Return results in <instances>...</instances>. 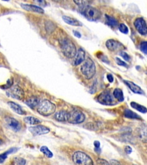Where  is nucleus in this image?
Wrapping results in <instances>:
<instances>
[{"mask_svg":"<svg viewBox=\"0 0 147 165\" xmlns=\"http://www.w3.org/2000/svg\"><path fill=\"white\" fill-rule=\"evenodd\" d=\"M79 11L84 17L90 21H96L101 16V13L99 10L89 5L81 6Z\"/></svg>","mask_w":147,"mask_h":165,"instance_id":"obj_1","label":"nucleus"},{"mask_svg":"<svg viewBox=\"0 0 147 165\" xmlns=\"http://www.w3.org/2000/svg\"><path fill=\"white\" fill-rule=\"evenodd\" d=\"M60 45L64 56L68 58H73L77 54V49L73 43L69 39H65L60 41Z\"/></svg>","mask_w":147,"mask_h":165,"instance_id":"obj_2","label":"nucleus"},{"mask_svg":"<svg viewBox=\"0 0 147 165\" xmlns=\"http://www.w3.org/2000/svg\"><path fill=\"white\" fill-rule=\"evenodd\" d=\"M81 71L86 79L93 78L96 72V67L93 61L91 58H88L81 66Z\"/></svg>","mask_w":147,"mask_h":165,"instance_id":"obj_3","label":"nucleus"},{"mask_svg":"<svg viewBox=\"0 0 147 165\" xmlns=\"http://www.w3.org/2000/svg\"><path fill=\"white\" fill-rule=\"evenodd\" d=\"M55 105L48 100H44L40 102L37 108L38 112L43 116H49L52 115L55 111Z\"/></svg>","mask_w":147,"mask_h":165,"instance_id":"obj_4","label":"nucleus"},{"mask_svg":"<svg viewBox=\"0 0 147 165\" xmlns=\"http://www.w3.org/2000/svg\"><path fill=\"white\" fill-rule=\"evenodd\" d=\"M73 160L75 164L79 165H92L93 162L91 158L82 151H77L74 154Z\"/></svg>","mask_w":147,"mask_h":165,"instance_id":"obj_5","label":"nucleus"},{"mask_svg":"<svg viewBox=\"0 0 147 165\" xmlns=\"http://www.w3.org/2000/svg\"><path fill=\"white\" fill-rule=\"evenodd\" d=\"M97 100L99 103L106 106H112L116 103L113 95L108 91H104L101 92L98 95Z\"/></svg>","mask_w":147,"mask_h":165,"instance_id":"obj_6","label":"nucleus"},{"mask_svg":"<svg viewBox=\"0 0 147 165\" xmlns=\"http://www.w3.org/2000/svg\"><path fill=\"white\" fill-rule=\"evenodd\" d=\"M85 119V116L82 112L74 110L69 112L67 121L73 124H79L84 122Z\"/></svg>","mask_w":147,"mask_h":165,"instance_id":"obj_7","label":"nucleus"},{"mask_svg":"<svg viewBox=\"0 0 147 165\" xmlns=\"http://www.w3.org/2000/svg\"><path fill=\"white\" fill-rule=\"evenodd\" d=\"M7 94L13 98L20 100H23L24 97V91L19 86H15L11 88L7 92Z\"/></svg>","mask_w":147,"mask_h":165,"instance_id":"obj_8","label":"nucleus"},{"mask_svg":"<svg viewBox=\"0 0 147 165\" xmlns=\"http://www.w3.org/2000/svg\"><path fill=\"white\" fill-rule=\"evenodd\" d=\"M134 25L139 33L142 35H147V25L145 21L142 18H137L134 21Z\"/></svg>","mask_w":147,"mask_h":165,"instance_id":"obj_9","label":"nucleus"},{"mask_svg":"<svg viewBox=\"0 0 147 165\" xmlns=\"http://www.w3.org/2000/svg\"><path fill=\"white\" fill-rule=\"evenodd\" d=\"M29 131L34 136L43 135L49 132V129L47 127L38 125L36 126L30 127L29 128Z\"/></svg>","mask_w":147,"mask_h":165,"instance_id":"obj_10","label":"nucleus"},{"mask_svg":"<svg viewBox=\"0 0 147 165\" xmlns=\"http://www.w3.org/2000/svg\"><path fill=\"white\" fill-rule=\"evenodd\" d=\"M5 121L7 125L9 127H10L12 130L16 132L20 131L21 126L19 121L12 118H6Z\"/></svg>","mask_w":147,"mask_h":165,"instance_id":"obj_11","label":"nucleus"},{"mask_svg":"<svg viewBox=\"0 0 147 165\" xmlns=\"http://www.w3.org/2000/svg\"><path fill=\"white\" fill-rule=\"evenodd\" d=\"M124 82L127 86L129 89L134 93L137 94H143L144 92L142 90V88L138 86L136 84H134L132 82H130L128 80H124Z\"/></svg>","mask_w":147,"mask_h":165,"instance_id":"obj_12","label":"nucleus"},{"mask_svg":"<svg viewBox=\"0 0 147 165\" xmlns=\"http://www.w3.org/2000/svg\"><path fill=\"white\" fill-rule=\"evenodd\" d=\"M106 46L107 48L111 51H115L119 48L121 47L122 45L117 41H116L113 39L108 40L106 43Z\"/></svg>","mask_w":147,"mask_h":165,"instance_id":"obj_13","label":"nucleus"},{"mask_svg":"<svg viewBox=\"0 0 147 165\" xmlns=\"http://www.w3.org/2000/svg\"><path fill=\"white\" fill-rule=\"evenodd\" d=\"M85 58V52L84 49L80 48L78 51V52L76 54V57L74 61V64L75 65H78L82 63Z\"/></svg>","mask_w":147,"mask_h":165,"instance_id":"obj_14","label":"nucleus"},{"mask_svg":"<svg viewBox=\"0 0 147 165\" xmlns=\"http://www.w3.org/2000/svg\"><path fill=\"white\" fill-rule=\"evenodd\" d=\"M21 7L24 9L28 10V11H30V12H34L36 13H38L40 14L44 13V10L42 9L39 6H35V5H27V4H22Z\"/></svg>","mask_w":147,"mask_h":165,"instance_id":"obj_15","label":"nucleus"},{"mask_svg":"<svg viewBox=\"0 0 147 165\" xmlns=\"http://www.w3.org/2000/svg\"><path fill=\"white\" fill-rule=\"evenodd\" d=\"M68 116H69V112L65 111H60L58 112L55 115V118L58 121H67Z\"/></svg>","mask_w":147,"mask_h":165,"instance_id":"obj_16","label":"nucleus"},{"mask_svg":"<svg viewBox=\"0 0 147 165\" xmlns=\"http://www.w3.org/2000/svg\"><path fill=\"white\" fill-rule=\"evenodd\" d=\"M138 134L142 141L147 142V125H144L139 128Z\"/></svg>","mask_w":147,"mask_h":165,"instance_id":"obj_17","label":"nucleus"},{"mask_svg":"<svg viewBox=\"0 0 147 165\" xmlns=\"http://www.w3.org/2000/svg\"><path fill=\"white\" fill-rule=\"evenodd\" d=\"M63 19L64 21L67 23V24L73 25V26H81L82 25L81 23H80L77 19H74L73 18L70 17L69 16H63Z\"/></svg>","mask_w":147,"mask_h":165,"instance_id":"obj_18","label":"nucleus"},{"mask_svg":"<svg viewBox=\"0 0 147 165\" xmlns=\"http://www.w3.org/2000/svg\"><path fill=\"white\" fill-rule=\"evenodd\" d=\"M124 116L129 119H138L140 120L142 118L140 117L137 114L130 110L129 109H125L124 111Z\"/></svg>","mask_w":147,"mask_h":165,"instance_id":"obj_19","label":"nucleus"},{"mask_svg":"<svg viewBox=\"0 0 147 165\" xmlns=\"http://www.w3.org/2000/svg\"><path fill=\"white\" fill-rule=\"evenodd\" d=\"M39 103V99L36 97H31L25 102V103L29 107H30L31 108H33V109H34L36 107H38Z\"/></svg>","mask_w":147,"mask_h":165,"instance_id":"obj_20","label":"nucleus"},{"mask_svg":"<svg viewBox=\"0 0 147 165\" xmlns=\"http://www.w3.org/2000/svg\"><path fill=\"white\" fill-rule=\"evenodd\" d=\"M9 106H10V108L14 111L16 112V113L20 114V115H24L25 114V111H24L22 108H21L20 106H19L18 104H17L16 103H13V102H8V103Z\"/></svg>","mask_w":147,"mask_h":165,"instance_id":"obj_21","label":"nucleus"},{"mask_svg":"<svg viewBox=\"0 0 147 165\" xmlns=\"http://www.w3.org/2000/svg\"><path fill=\"white\" fill-rule=\"evenodd\" d=\"M113 97L117 99L119 102H123L124 100V97L123 91L120 88H116L113 91Z\"/></svg>","mask_w":147,"mask_h":165,"instance_id":"obj_22","label":"nucleus"},{"mask_svg":"<svg viewBox=\"0 0 147 165\" xmlns=\"http://www.w3.org/2000/svg\"><path fill=\"white\" fill-rule=\"evenodd\" d=\"M131 106L134 109L142 113L145 114V113L147 112V108L146 107L143 106L142 105H140L136 102H131Z\"/></svg>","mask_w":147,"mask_h":165,"instance_id":"obj_23","label":"nucleus"},{"mask_svg":"<svg viewBox=\"0 0 147 165\" xmlns=\"http://www.w3.org/2000/svg\"><path fill=\"white\" fill-rule=\"evenodd\" d=\"M24 121L26 123H27L28 125H38L41 122L39 119L32 117H28L25 118Z\"/></svg>","mask_w":147,"mask_h":165,"instance_id":"obj_24","label":"nucleus"},{"mask_svg":"<svg viewBox=\"0 0 147 165\" xmlns=\"http://www.w3.org/2000/svg\"><path fill=\"white\" fill-rule=\"evenodd\" d=\"M17 150H18L17 148H15H15H11L10 150H9L7 151L6 152H5L4 153L1 154L0 155V162L2 163L6 160V158H7L8 154H10L11 153H15L16 151H17Z\"/></svg>","mask_w":147,"mask_h":165,"instance_id":"obj_25","label":"nucleus"},{"mask_svg":"<svg viewBox=\"0 0 147 165\" xmlns=\"http://www.w3.org/2000/svg\"><path fill=\"white\" fill-rule=\"evenodd\" d=\"M105 17H106V23H107V24L110 25V26H117V21L114 18L107 15H105Z\"/></svg>","mask_w":147,"mask_h":165,"instance_id":"obj_26","label":"nucleus"},{"mask_svg":"<svg viewBox=\"0 0 147 165\" xmlns=\"http://www.w3.org/2000/svg\"><path fill=\"white\" fill-rule=\"evenodd\" d=\"M93 0H74V2L80 6L88 5L93 2Z\"/></svg>","mask_w":147,"mask_h":165,"instance_id":"obj_27","label":"nucleus"},{"mask_svg":"<svg viewBox=\"0 0 147 165\" xmlns=\"http://www.w3.org/2000/svg\"><path fill=\"white\" fill-rule=\"evenodd\" d=\"M40 151L48 158H52L53 156L52 153L49 150L47 146H42L40 148Z\"/></svg>","mask_w":147,"mask_h":165,"instance_id":"obj_28","label":"nucleus"},{"mask_svg":"<svg viewBox=\"0 0 147 165\" xmlns=\"http://www.w3.org/2000/svg\"><path fill=\"white\" fill-rule=\"evenodd\" d=\"M119 30H120V32L124 34H127L129 32V30L127 28V26L124 24H121L119 25Z\"/></svg>","mask_w":147,"mask_h":165,"instance_id":"obj_29","label":"nucleus"},{"mask_svg":"<svg viewBox=\"0 0 147 165\" xmlns=\"http://www.w3.org/2000/svg\"><path fill=\"white\" fill-rule=\"evenodd\" d=\"M140 50L143 54L147 55V41H142L141 43Z\"/></svg>","mask_w":147,"mask_h":165,"instance_id":"obj_30","label":"nucleus"},{"mask_svg":"<svg viewBox=\"0 0 147 165\" xmlns=\"http://www.w3.org/2000/svg\"><path fill=\"white\" fill-rule=\"evenodd\" d=\"M16 164L17 165H25V160L23 158H15Z\"/></svg>","mask_w":147,"mask_h":165,"instance_id":"obj_31","label":"nucleus"},{"mask_svg":"<svg viewBox=\"0 0 147 165\" xmlns=\"http://www.w3.org/2000/svg\"><path fill=\"white\" fill-rule=\"evenodd\" d=\"M116 63H117L118 65H120V66L125 67H127V63H125L124 61H123V60H121L120 58H116Z\"/></svg>","mask_w":147,"mask_h":165,"instance_id":"obj_32","label":"nucleus"},{"mask_svg":"<svg viewBox=\"0 0 147 165\" xmlns=\"http://www.w3.org/2000/svg\"><path fill=\"white\" fill-rule=\"evenodd\" d=\"M120 54H121V56L123 58H124L126 61H129L130 60L131 57H130L129 55L128 54H127L126 52H121L120 53Z\"/></svg>","mask_w":147,"mask_h":165,"instance_id":"obj_33","label":"nucleus"},{"mask_svg":"<svg viewBox=\"0 0 147 165\" xmlns=\"http://www.w3.org/2000/svg\"><path fill=\"white\" fill-rule=\"evenodd\" d=\"M34 1L37 4L41 6H45L47 5V2L45 0H34Z\"/></svg>","mask_w":147,"mask_h":165,"instance_id":"obj_34","label":"nucleus"},{"mask_svg":"<svg viewBox=\"0 0 147 165\" xmlns=\"http://www.w3.org/2000/svg\"><path fill=\"white\" fill-rule=\"evenodd\" d=\"M97 163L99 165H108L109 162L103 159H98V160H97Z\"/></svg>","mask_w":147,"mask_h":165,"instance_id":"obj_35","label":"nucleus"},{"mask_svg":"<svg viewBox=\"0 0 147 165\" xmlns=\"http://www.w3.org/2000/svg\"><path fill=\"white\" fill-rule=\"evenodd\" d=\"M125 153H126L127 154H131V153H132V148H131L130 146H126V147H125Z\"/></svg>","mask_w":147,"mask_h":165,"instance_id":"obj_36","label":"nucleus"},{"mask_svg":"<svg viewBox=\"0 0 147 165\" xmlns=\"http://www.w3.org/2000/svg\"><path fill=\"white\" fill-rule=\"evenodd\" d=\"M12 83H13V79H12L11 80H8L6 84L4 86V88H8L12 86Z\"/></svg>","mask_w":147,"mask_h":165,"instance_id":"obj_37","label":"nucleus"},{"mask_svg":"<svg viewBox=\"0 0 147 165\" xmlns=\"http://www.w3.org/2000/svg\"><path fill=\"white\" fill-rule=\"evenodd\" d=\"M107 78H108V81L110 82H112L114 80L113 75L112 74H108L107 75Z\"/></svg>","mask_w":147,"mask_h":165,"instance_id":"obj_38","label":"nucleus"},{"mask_svg":"<svg viewBox=\"0 0 147 165\" xmlns=\"http://www.w3.org/2000/svg\"><path fill=\"white\" fill-rule=\"evenodd\" d=\"M94 145L95 146V149H100V143L99 141H94Z\"/></svg>","mask_w":147,"mask_h":165,"instance_id":"obj_39","label":"nucleus"},{"mask_svg":"<svg viewBox=\"0 0 147 165\" xmlns=\"http://www.w3.org/2000/svg\"><path fill=\"white\" fill-rule=\"evenodd\" d=\"M110 163L111 165H120V162H118L117 160H110Z\"/></svg>","mask_w":147,"mask_h":165,"instance_id":"obj_40","label":"nucleus"},{"mask_svg":"<svg viewBox=\"0 0 147 165\" xmlns=\"http://www.w3.org/2000/svg\"><path fill=\"white\" fill-rule=\"evenodd\" d=\"M74 34L76 37H77L78 38L81 37V34H80L78 32H77V31H74Z\"/></svg>","mask_w":147,"mask_h":165,"instance_id":"obj_41","label":"nucleus"},{"mask_svg":"<svg viewBox=\"0 0 147 165\" xmlns=\"http://www.w3.org/2000/svg\"><path fill=\"white\" fill-rule=\"evenodd\" d=\"M52 1H54L55 2H60V1H62L63 0H52Z\"/></svg>","mask_w":147,"mask_h":165,"instance_id":"obj_42","label":"nucleus"},{"mask_svg":"<svg viewBox=\"0 0 147 165\" xmlns=\"http://www.w3.org/2000/svg\"><path fill=\"white\" fill-rule=\"evenodd\" d=\"M3 1H9V0H3Z\"/></svg>","mask_w":147,"mask_h":165,"instance_id":"obj_43","label":"nucleus"},{"mask_svg":"<svg viewBox=\"0 0 147 165\" xmlns=\"http://www.w3.org/2000/svg\"><path fill=\"white\" fill-rule=\"evenodd\" d=\"M1 141H0V144H1Z\"/></svg>","mask_w":147,"mask_h":165,"instance_id":"obj_44","label":"nucleus"}]
</instances>
